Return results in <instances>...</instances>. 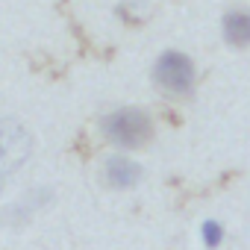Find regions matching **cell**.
<instances>
[{"label": "cell", "instance_id": "277c9868", "mask_svg": "<svg viewBox=\"0 0 250 250\" xmlns=\"http://www.w3.org/2000/svg\"><path fill=\"white\" fill-rule=\"evenodd\" d=\"M221 33L229 47H250V9H229L221 21Z\"/></svg>", "mask_w": 250, "mask_h": 250}, {"label": "cell", "instance_id": "7a4b0ae2", "mask_svg": "<svg viewBox=\"0 0 250 250\" xmlns=\"http://www.w3.org/2000/svg\"><path fill=\"white\" fill-rule=\"evenodd\" d=\"M153 83L168 97H188L194 88V62L183 50H165L153 65Z\"/></svg>", "mask_w": 250, "mask_h": 250}, {"label": "cell", "instance_id": "6da1fadb", "mask_svg": "<svg viewBox=\"0 0 250 250\" xmlns=\"http://www.w3.org/2000/svg\"><path fill=\"white\" fill-rule=\"evenodd\" d=\"M100 130H103V139L118 150H139L153 139V118L145 109L124 106L100 118Z\"/></svg>", "mask_w": 250, "mask_h": 250}, {"label": "cell", "instance_id": "5b68a950", "mask_svg": "<svg viewBox=\"0 0 250 250\" xmlns=\"http://www.w3.org/2000/svg\"><path fill=\"white\" fill-rule=\"evenodd\" d=\"M200 238H203V244H206L209 250H218L221 241H224V224H218V221H206V224L200 227Z\"/></svg>", "mask_w": 250, "mask_h": 250}, {"label": "cell", "instance_id": "3957f363", "mask_svg": "<svg viewBox=\"0 0 250 250\" xmlns=\"http://www.w3.org/2000/svg\"><path fill=\"white\" fill-rule=\"evenodd\" d=\"M145 171L142 165L133 159V156H124V153H112L106 162H103V180L106 186L112 188H121V191H127V188H136L142 183Z\"/></svg>", "mask_w": 250, "mask_h": 250}]
</instances>
